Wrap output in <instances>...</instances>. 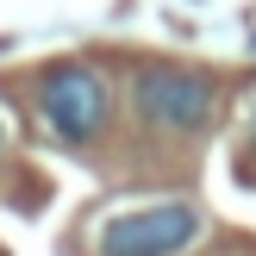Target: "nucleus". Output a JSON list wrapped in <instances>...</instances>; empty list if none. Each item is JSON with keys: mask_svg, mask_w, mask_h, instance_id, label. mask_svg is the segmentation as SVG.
<instances>
[{"mask_svg": "<svg viewBox=\"0 0 256 256\" xmlns=\"http://www.w3.org/2000/svg\"><path fill=\"white\" fill-rule=\"evenodd\" d=\"M38 112L44 125L62 138V144H94L106 132V112H112V94H106V75L88 69V62H62L38 82Z\"/></svg>", "mask_w": 256, "mask_h": 256, "instance_id": "obj_1", "label": "nucleus"}, {"mask_svg": "<svg viewBox=\"0 0 256 256\" xmlns=\"http://www.w3.org/2000/svg\"><path fill=\"white\" fill-rule=\"evenodd\" d=\"M200 238V212L169 200V206H138L100 225V256H175Z\"/></svg>", "mask_w": 256, "mask_h": 256, "instance_id": "obj_2", "label": "nucleus"}, {"mask_svg": "<svg viewBox=\"0 0 256 256\" xmlns=\"http://www.w3.org/2000/svg\"><path fill=\"white\" fill-rule=\"evenodd\" d=\"M138 119L150 132H200L212 119V82L194 69H144L138 75Z\"/></svg>", "mask_w": 256, "mask_h": 256, "instance_id": "obj_3", "label": "nucleus"}, {"mask_svg": "<svg viewBox=\"0 0 256 256\" xmlns=\"http://www.w3.org/2000/svg\"><path fill=\"white\" fill-rule=\"evenodd\" d=\"M0 144H6V125H0Z\"/></svg>", "mask_w": 256, "mask_h": 256, "instance_id": "obj_4", "label": "nucleus"}, {"mask_svg": "<svg viewBox=\"0 0 256 256\" xmlns=\"http://www.w3.org/2000/svg\"><path fill=\"white\" fill-rule=\"evenodd\" d=\"M250 132H256V112H250Z\"/></svg>", "mask_w": 256, "mask_h": 256, "instance_id": "obj_5", "label": "nucleus"}]
</instances>
